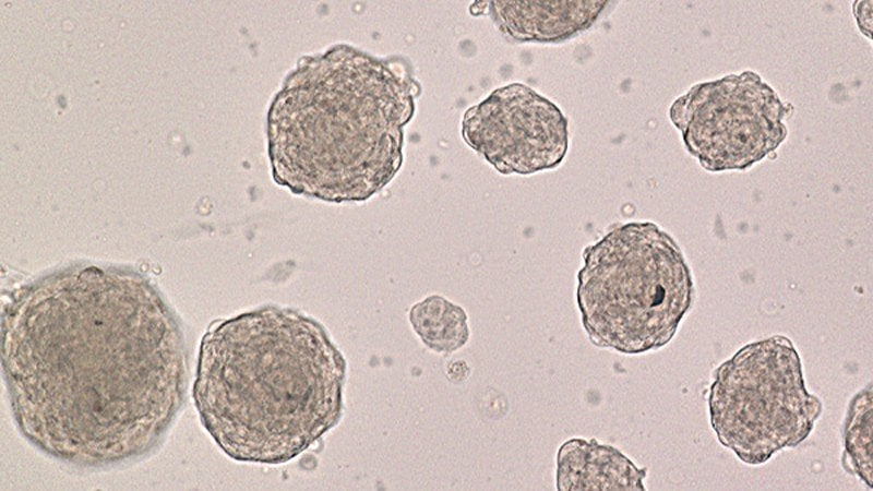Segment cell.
I'll return each instance as SVG.
<instances>
[{
	"label": "cell",
	"instance_id": "6da1fadb",
	"mask_svg": "<svg viewBox=\"0 0 873 491\" xmlns=\"http://www.w3.org/2000/svg\"><path fill=\"white\" fill-rule=\"evenodd\" d=\"M2 369L22 434L81 467L154 450L188 386L174 312L150 279L112 265L73 264L15 288L2 310Z\"/></svg>",
	"mask_w": 873,
	"mask_h": 491
},
{
	"label": "cell",
	"instance_id": "7a4b0ae2",
	"mask_svg": "<svg viewBox=\"0 0 873 491\" xmlns=\"http://www.w3.org/2000/svg\"><path fill=\"white\" fill-rule=\"evenodd\" d=\"M345 376V358L321 323L270 306L210 328L192 393L202 424L229 457L277 465L339 421Z\"/></svg>",
	"mask_w": 873,
	"mask_h": 491
},
{
	"label": "cell",
	"instance_id": "3957f363",
	"mask_svg": "<svg viewBox=\"0 0 873 491\" xmlns=\"http://www.w3.org/2000/svg\"><path fill=\"white\" fill-rule=\"evenodd\" d=\"M418 93L403 65L349 46L303 58L268 110L274 180L326 202L369 199L402 166Z\"/></svg>",
	"mask_w": 873,
	"mask_h": 491
},
{
	"label": "cell",
	"instance_id": "277c9868",
	"mask_svg": "<svg viewBox=\"0 0 873 491\" xmlns=\"http://www.w3.org/2000/svg\"><path fill=\"white\" fill-rule=\"evenodd\" d=\"M582 256L576 302L591 344L636 355L672 339L691 308L694 286L670 235L650 221L622 224Z\"/></svg>",
	"mask_w": 873,
	"mask_h": 491
},
{
	"label": "cell",
	"instance_id": "5b68a950",
	"mask_svg": "<svg viewBox=\"0 0 873 491\" xmlns=\"http://www.w3.org/2000/svg\"><path fill=\"white\" fill-rule=\"evenodd\" d=\"M708 410L718 441L756 466L802 443L822 414V402L805 387L793 343L775 335L743 346L718 367Z\"/></svg>",
	"mask_w": 873,
	"mask_h": 491
},
{
	"label": "cell",
	"instance_id": "8992f818",
	"mask_svg": "<svg viewBox=\"0 0 873 491\" xmlns=\"http://www.w3.org/2000/svg\"><path fill=\"white\" fill-rule=\"evenodd\" d=\"M792 111L753 71L695 84L669 116L687 152L708 171L744 170L773 154Z\"/></svg>",
	"mask_w": 873,
	"mask_h": 491
},
{
	"label": "cell",
	"instance_id": "52a82bcc",
	"mask_svg": "<svg viewBox=\"0 0 873 491\" xmlns=\"http://www.w3.org/2000/svg\"><path fill=\"white\" fill-rule=\"evenodd\" d=\"M465 143L502 175L527 176L558 167L569 148L567 120L534 88L512 83L468 108Z\"/></svg>",
	"mask_w": 873,
	"mask_h": 491
},
{
	"label": "cell",
	"instance_id": "ba28073f",
	"mask_svg": "<svg viewBox=\"0 0 873 491\" xmlns=\"http://www.w3.org/2000/svg\"><path fill=\"white\" fill-rule=\"evenodd\" d=\"M605 1H491L488 13L505 37L517 43L553 44L590 27Z\"/></svg>",
	"mask_w": 873,
	"mask_h": 491
},
{
	"label": "cell",
	"instance_id": "9c48e42d",
	"mask_svg": "<svg viewBox=\"0 0 873 491\" xmlns=\"http://www.w3.org/2000/svg\"><path fill=\"white\" fill-rule=\"evenodd\" d=\"M647 469L595 438H572L557 453L558 490H645Z\"/></svg>",
	"mask_w": 873,
	"mask_h": 491
},
{
	"label": "cell",
	"instance_id": "30bf717a",
	"mask_svg": "<svg viewBox=\"0 0 873 491\" xmlns=\"http://www.w3.org/2000/svg\"><path fill=\"white\" fill-rule=\"evenodd\" d=\"M409 321L423 345L436 354H453L470 337L466 311L440 295L416 302L409 310Z\"/></svg>",
	"mask_w": 873,
	"mask_h": 491
},
{
	"label": "cell",
	"instance_id": "8fae6325",
	"mask_svg": "<svg viewBox=\"0 0 873 491\" xmlns=\"http://www.w3.org/2000/svg\"><path fill=\"white\" fill-rule=\"evenodd\" d=\"M872 385L857 393L850 402L844 427L845 469L872 487Z\"/></svg>",
	"mask_w": 873,
	"mask_h": 491
}]
</instances>
